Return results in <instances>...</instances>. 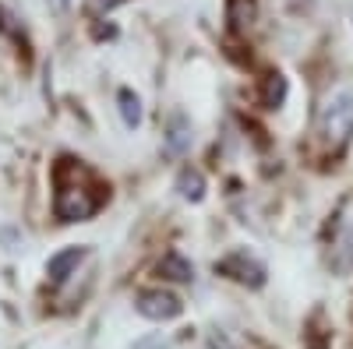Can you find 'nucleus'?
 I'll list each match as a JSON object with an SVG mask.
<instances>
[{
  "label": "nucleus",
  "mask_w": 353,
  "mask_h": 349,
  "mask_svg": "<svg viewBox=\"0 0 353 349\" xmlns=\"http://www.w3.org/2000/svg\"><path fill=\"white\" fill-rule=\"evenodd\" d=\"M134 310L141 317H149V321H173V317L184 310V304L173 293H166V289H145L134 300Z\"/></svg>",
  "instance_id": "7ed1b4c3"
},
{
  "label": "nucleus",
  "mask_w": 353,
  "mask_h": 349,
  "mask_svg": "<svg viewBox=\"0 0 353 349\" xmlns=\"http://www.w3.org/2000/svg\"><path fill=\"white\" fill-rule=\"evenodd\" d=\"M159 275L163 279H173V282H191L194 279V265L188 257H181L176 251H170V254H163V261H159Z\"/></svg>",
  "instance_id": "0eeeda50"
},
{
  "label": "nucleus",
  "mask_w": 353,
  "mask_h": 349,
  "mask_svg": "<svg viewBox=\"0 0 353 349\" xmlns=\"http://www.w3.org/2000/svg\"><path fill=\"white\" fill-rule=\"evenodd\" d=\"M254 14H258V4L254 0H226V25L233 32H244V28L254 25Z\"/></svg>",
  "instance_id": "423d86ee"
},
{
  "label": "nucleus",
  "mask_w": 353,
  "mask_h": 349,
  "mask_svg": "<svg viewBox=\"0 0 353 349\" xmlns=\"http://www.w3.org/2000/svg\"><path fill=\"white\" fill-rule=\"evenodd\" d=\"M216 272L226 275V279H233V282H244V286H261L265 282V268L258 265L248 251H233L223 261H216Z\"/></svg>",
  "instance_id": "20e7f679"
},
{
  "label": "nucleus",
  "mask_w": 353,
  "mask_h": 349,
  "mask_svg": "<svg viewBox=\"0 0 353 349\" xmlns=\"http://www.w3.org/2000/svg\"><path fill=\"white\" fill-rule=\"evenodd\" d=\"M88 4H92V11H113V8H121V4H128V0H88Z\"/></svg>",
  "instance_id": "ddd939ff"
},
{
  "label": "nucleus",
  "mask_w": 353,
  "mask_h": 349,
  "mask_svg": "<svg viewBox=\"0 0 353 349\" xmlns=\"http://www.w3.org/2000/svg\"><path fill=\"white\" fill-rule=\"evenodd\" d=\"M321 138L329 149L343 152L353 138V89H339L321 106Z\"/></svg>",
  "instance_id": "f03ea898"
},
{
  "label": "nucleus",
  "mask_w": 353,
  "mask_h": 349,
  "mask_svg": "<svg viewBox=\"0 0 353 349\" xmlns=\"http://www.w3.org/2000/svg\"><path fill=\"white\" fill-rule=\"evenodd\" d=\"M81 257H85V247H68V251H61V254H53V257L46 261V275H50L53 282H68V275L78 268Z\"/></svg>",
  "instance_id": "39448f33"
},
{
  "label": "nucleus",
  "mask_w": 353,
  "mask_h": 349,
  "mask_svg": "<svg viewBox=\"0 0 353 349\" xmlns=\"http://www.w3.org/2000/svg\"><path fill=\"white\" fill-rule=\"evenodd\" d=\"M191 145V124L184 113H173L170 116V134H166V149L170 152H184Z\"/></svg>",
  "instance_id": "1a4fd4ad"
},
{
  "label": "nucleus",
  "mask_w": 353,
  "mask_h": 349,
  "mask_svg": "<svg viewBox=\"0 0 353 349\" xmlns=\"http://www.w3.org/2000/svg\"><path fill=\"white\" fill-rule=\"evenodd\" d=\"M176 191H181L184 201H201L205 198V177H201V169L184 166L181 173H176Z\"/></svg>",
  "instance_id": "6e6552de"
},
{
  "label": "nucleus",
  "mask_w": 353,
  "mask_h": 349,
  "mask_svg": "<svg viewBox=\"0 0 353 349\" xmlns=\"http://www.w3.org/2000/svg\"><path fill=\"white\" fill-rule=\"evenodd\" d=\"M103 209V187L99 184H68L64 177H57V198H53V212L61 222H81V219H92Z\"/></svg>",
  "instance_id": "f257e3e1"
},
{
  "label": "nucleus",
  "mask_w": 353,
  "mask_h": 349,
  "mask_svg": "<svg viewBox=\"0 0 353 349\" xmlns=\"http://www.w3.org/2000/svg\"><path fill=\"white\" fill-rule=\"evenodd\" d=\"M134 349H170V342L163 335H145V339L134 342Z\"/></svg>",
  "instance_id": "f8f14e48"
},
{
  "label": "nucleus",
  "mask_w": 353,
  "mask_h": 349,
  "mask_svg": "<svg viewBox=\"0 0 353 349\" xmlns=\"http://www.w3.org/2000/svg\"><path fill=\"white\" fill-rule=\"evenodd\" d=\"M283 99H286V78H283V74H269V85H265L261 103L269 106V109H276Z\"/></svg>",
  "instance_id": "9b49d317"
},
{
  "label": "nucleus",
  "mask_w": 353,
  "mask_h": 349,
  "mask_svg": "<svg viewBox=\"0 0 353 349\" xmlns=\"http://www.w3.org/2000/svg\"><path fill=\"white\" fill-rule=\"evenodd\" d=\"M117 106H121V116H124L128 127H138V124H141V99H138L131 89L117 92Z\"/></svg>",
  "instance_id": "9d476101"
}]
</instances>
